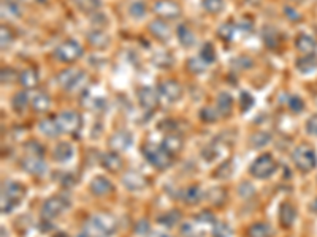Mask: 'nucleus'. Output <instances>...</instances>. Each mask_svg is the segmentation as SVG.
<instances>
[{"label": "nucleus", "mask_w": 317, "mask_h": 237, "mask_svg": "<svg viewBox=\"0 0 317 237\" xmlns=\"http://www.w3.org/2000/svg\"><path fill=\"white\" fill-rule=\"evenodd\" d=\"M84 231L91 237H108L116 231V221L106 213H97L87 220Z\"/></svg>", "instance_id": "1"}, {"label": "nucleus", "mask_w": 317, "mask_h": 237, "mask_svg": "<svg viewBox=\"0 0 317 237\" xmlns=\"http://www.w3.org/2000/svg\"><path fill=\"white\" fill-rule=\"evenodd\" d=\"M24 198V187L16 182L7 180L2 185V212H12Z\"/></svg>", "instance_id": "2"}, {"label": "nucleus", "mask_w": 317, "mask_h": 237, "mask_svg": "<svg viewBox=\"0 0 317 237\" xmlns=\"http://www.w3.org/2000/svg\"><path fill=\"white\" fill-rule=\"evenodd\" d=\"M141 152H143L145 158L149 163L157 169H167L173 161V155L163 146L146 144L141 149Z\"/></svg>", "instance_id": "3"}, {"label": "nucleus", "mask_w": 317, "mask_h": 237, "mask_svg": "<svg viewBox=\"0 0 317 237\" xmlns=\"http://www.w3.org/2000/svg\"><path fill=\"white\" fill-rule=\"evenodd\" d=\"M292 160L300 171L306 172L317 166V155L309 144H300L292 152Z\"/></svg>", "instance_id": "4"}, {"label": "nucleus", "mask_w": 317, "mask_h": 237, "mask_svg": "<svg viewBox=\"0 0 317 237\" xmlns=\"http://www.w3.org/2000/svg\"><path fill=\"white\" fill-rule=\"evenodd\" d=\"M54 54H56L57 60H60L64 63H72L83 56V48L78 41L67 40V41L60 43V45L56 48V51H54Z\"/></svg>", "instance_id": "5"}, {"label": "nucleus", "mask_w": 317, "mask_h": 237, "mask_svg": "<svg viewBox=\"0 0 317 237\" xmlns=\"http://www.w3.org/2000/svg\"><path fill=\"white\" fill-rule=\"evenodd\" d=\"M278 165H276V161L273 160L271 155L265 154V155H262L259 157L252 165H250L249 168V172L252 174L256 179H268L270 176L275 174V171H276Z\"/></svg>", "instance_id": "6"}, {"label": "nucleus", "mask_w": 317, "mask_h": 237, "mask_svg": "<svg viewBox=\"0 0 317 237\" xmlns=\"http://www.w3.org/2000/svg\"><path fill=\"white\" fill-rule=\"evenodd\" d=\"M69 206H70V201L69 199H65L62 196H52V198L46 199L45 204H43L41 215H43V218L52 220V218L59 217L62 212L67 210Z\"/></svg>", "instance_id": "7"}, {"label": "nucleus", "mask_w": 317, "mask_h": 237, "mask_svg": "<svg viewBox=\"0 0 317 237\" xmlns=\"http://www.w3.org/2000/svg\"><path fill=\"white\" fill-rule=\"evenodd\" d=\"M86 78V73L78 68H67L57 74V82L65 90H75Z\"/></svg>", "instance_id": "8"}, {"label": "nucleus", "mask_w": 317, "mask_h": 237, "mask_svg": "<svg viewBox=\"0 0 317 237\" xmlns=\"http://www.w3.org/2000/svg\"><path fill=\"white\" fill-rule=\"evenodd\" d=\"M56 122L62 133H75L81 128V117L75 111H64L56 117Z\"/></svg>", "instance_id": "9"}, {"label": "nucleus", "mask_w": 317, "mask_h": 237, "mask_svg": "<svg viewBox=\"0 0 317 237\" xmlns=\"http://www.w3.org/2000/svg\"><path fill=\"white\" fill-rule=\"evenodd\" d=\"M157 93H159L160 98H163L165 101L174 103V101H178V100L181 98L182 89H181V85H179L176 81L167 79V81H162V82L159 84Z\"/></svg>", "instance_id": "10"}, {"label": "nucleus", "mask_w": 317, "mask_h": 237, "mask_svg": "<svg viewBox=\"0 0 317 237\" xmlns=\"http://www.w3.org/2000/svg\"><path fill=\"white\" fill-rule=\"evenodd\" d=\"M154 13L159 18L165 19H176L181 15V8L173 0H157L154 4Z\"/></svg>", "instance_id": "11"}, {"label": "nucleus", "mask_w": 317, "mask_h": 237, "mask_svg": "<svg viewBox=\"0 0 317 237\" xmlns=\"http://www.w3.org/2000/svg\"><path fill=\"white\" fill-rule=\"evenodd\" d=\"M21 165H23L26 172H29L32 176H43L46 172V163L43 161L41 157L27 155L23 161H21Z\"/></svg>", "instance_id": "12"}, {"label": "nucleus", "mask_w": 317, "mask_h": 237, "mask_svg": "<svg viewBox=\"0 0 317 237\" xmlns=\"http://www.w3.org/2000/svg\"><path fill=\"white\" fill-rule=\"evenodd\" d=\"M132 143H134V136L127 130H119L110 138V146L114 150H117V152H124V150H127L132 146Z\"/></svg>", "instance_id": "13"}, {"label": "nucleus", "mask_w": 317, "mask_h": 237, "mask_svg": "<svg viewBox=\"0 0 317 237\" xmlns=\"http://www.w3.org/2000/svg\"><path fill=\"white\" fill-rule=\"evenodd\" d=\"M138 101L145 109H154L159 103V93H156L151 87H140L138 89Z\"/></svg>", "instance_id": "14"}, {"label": "nucleus", "mask_w": 317, "mask_h": 237, "mask_svg": "<svg viewBox=\"0 0 317 237\" xmlns=\"http://www.w3.org/2000/svg\"><path fill=\"white\" fill-rule=\"evenodd\" d=\"M122 184L130 191H138V190H143L146 187V179L143 176H140L138 172L129 171V172H125L124 177H122Z\"/></svg>", "instance_id": "15"}, {"label": "nucleus", "mask_w": 317, "mask_h": 237, "mask_svg": "<svg viewBox=\"0 0 317 237\" xmlns=\"http://www.w3.org/2000/svg\"><path fill=\"white\" fill-rule=\"evenodd\" d=\"M91 191L95 196H105L113 191V184L103 176H97L91 182Z\"/></svg>", "instance_id": "16"}, {"label": "nucleus", "mask_w": 317, "mask_h": 237, "mask_svg": "<svg viewBox=\"0 0 317 237\" xmlns=\"http://www.w3.org/2000/svg\"><path fill=\"white\" fill-rule=\"evenodd\" d=\"M149 32L160 41H167L170 38V34H171L168 24L165 23V21H162V19L152 21V23L149 24Z\"/></svg>", "instance_id": "17"}, {"label": "nucleus", "mask_w": 317, "mask_h": 237, "mask_svg": "<svg viewBox=\"0 0 317 237\" xmlns=\"http://www.w3.org/2000/svg\"><path fill=\"white\" fill-rule=\"evenodd\" d=\"M30 106L34 107L37 112H45L51 107V98L45 92H37L30 96Z\"/></svg>", "instance_id": "18"}, {"label": "nucleus", "mask_w": 317, "mask_h": 237, "mask_svg": "<svg viewBox=\"0 0 317 237\" xmlns=\"http://www.w3.org/2000/svg\"><path fill=\"white\" fill-rule=\"evenodd\" d=\"M295 218H297V210L289 202H284L281 209H279V220L284 228H290V226L295 223Z\"/></svg>", "instance_id": "19"}, {"label": "nucleus", "mask_w": 317, "mask_h": 237, "mask_svg": "<svg viewBox=\"0 0 317 237\" xmlns=\"http://www.w3.org/2000/svg\"><path fill=\"white\" fill-rule=\"evenodd\" d=\"M216 109L219 111V114L222 117H227L232 114V109H233V98L230 93L227 92H221L219 96H217V101H216Z\"/></svg>", "instance_id": "20"}, {"label": "nucleus", "mask_w": 317, "mask_h": 237, "mask_svg": "<svg viewBox=\"0 0 317 237\" xmlns=\"http://www.w3.org/2000/svg\"><path fill=\"white\" fill-rule=\"evenodd\" d=\"M87 40H89L91 46L97 48V49H106L108 45H110V37H108L103 30L95 29L92 30L89 35H87Z\"/></svg>", "instance_id": "21"}, {"label": "nucleus", "mask_w": 317, "mask_h": 237, "mask_svg": "<svg viewBox=\"0 0 317 237\" xmlns=\"http://www.w3.org/2000/svg\"><path fill=\"white\" fill-rule=\"evenodd\" d=\"M19 82L24 89H35L38 85V73L34 68H26L19 74Z\"/></svg>", "instance_id": "22"}, {"label": "nucleus", "mask_w": 317, "mask_h": 237, "mask_svg": "<svg viewBox=\"0 0 317 237\" xmlns=\"http://www.w3.org/2000/svg\"><path fill=\"white\" fill-rule=\"evenodd\" d=\"M297 70L303 74H309L317 70V56L314 54H308V56L300 57L297 60Z\"/></svg>", "instance_id": "23"}, {"label": "nucleus", "mask_w": 317, "mask_h": 237, "mask_svg": "<svg viewBox=\"0 0 317 237\" xmlns=\"http://www.w3.org/2000/svg\"><path fill=\"white\" fill-rule=\"evenodd\" d=\"M102 166L111 172H117L122 168V158L116 152H108L102 157Z\"/></svg>", "instance_id": "24"}, {"label": "nucleus", "mask_w": 317, "mask_h": 237, "mask_svg": "<svg viewBox=\"0 0 317 237\" xmlns=\"http://www.w3.org/2000/svg\"><path fill=\"white\" fill-rule=\"evenodd\" d=\"M295 46H297L298 51L304 52V54H311L315 51L317 48V43L312 37L309 35H306V34H301L297 37V40H295Z\"/></svg>", "instance_id": "25"}, {"label": "nucleus", "mask_w": 317, "mask_h": 237, "mask_svg": "<svg viewBox=\"0 0 317 237\" xmlns=\"http://www.w3.org/2000/svg\"><path fill=\"white\" fill-rule=\"evenodd\" d=\"M73 157V147L69 143H59L54 149V160L60 161V163H65V161L72 160Z\"/></svg>", "instance_id": "26"}, {"label": "nucleus", "mask_w": 317, "mask_h": 237, "mask_svg": "<svg viewBox=\"0 0 317 237\" xmlns=\"http://www.w3.org/2000/svg\"><path fill=\"white\" fill-rule=\"evenodd\" d=\"M38 128L43 135H46L49 138H56L59 133H62L57 122H56V118H45V121H41L38 124Z\"/></svg>", "instance_id": "27"}, {"label": "nucleus", "mask_w": 317, "mask_h": 237, "mask_svg": "<svg viewBox=\"0 0 317 237\" xmlns=\"http://www.w3.org/2000/svg\"><path fill=\"white\" fill-rule=\"evenodd\" d=\"M178 40L184 48H192L195 45V35L194 32L187 26H179L178 27Z\"/></svg>", "instance_id": "28"}, {"label": "nucleus", "mask_w": 317, "mask_h": 237, "mask_svg": "<svg viewBox=\"0 0 317 237\" xmlns=\"http://www.w3.org/2000/svg\"><path fill=\"white\" fill-rule=\"evenodd\" d=\"M262 40H264L265 43V46L273 49V48H276L278 46V43H279V35H278V30L276 29H273L270 26H267L264 30H262Z\"/></svg>", "instance_id": "29"}, {"label": "nucleus", "mask_w": 317, "mask_h": 237, "mask_svg": "<svg viewBox=\"0 0 317 237\" xmlns=\"http://www.w3.org/2000/svg\"><path fill=\"white\" fill-rule=\"evenodd\" d=\"M162 146L165 147L171 155H174V154H178L179 150L182 149V139L178 135H168L165 139H163Z\"/></svg>", "instance_id": "30"}, {"label": "nucleus", "mask_w": 317, "mask_h": 237, "mask_svg": "<svg viewBox=\"0 0 317 237\" xmlns=\"http://www.w3.org/2000/svg\"><path fill=\"white\" fill-rule=\"evenodd\" d=\"M203 198L202 195V190L199 187H189V188H185L184 193H182V199L185 204H197V202H200Z\"/></svg>", "instance_id": "31"}, {"label": "nucleus", "mask_w": 317, "mask_h": 237, "mask_svg": "<svg viewBox=\"0 0 317 237\" xmlns=\"http://www.w3.org/2000/svg\"><path fill=\"white\" fill-rule=\"evenodd\" d=\"M247 235L249 237H270L271 235V228L267 223H256L249 228Z\"/></svg>", "instance_id": "32"}, {"label": "nucleus", "mask_w": 317, "mask_h": 237, "mask_svg": "<svg viewBox=\"0 0 317 237\" xmlns=\"http://www.w3.org/2000/svg\"><path fill=\"white\" fill-rule=\"evenodd\" d=\"M75 5L78 7L84 13H94L100 8V0H75Z\"/></svg>", "instance_id": "33"}, {"label": "nucleus", "mask_w": 317, "mask_h": 237, "mask_svg": "<svg viewBox=\"0 0 317 237\" xmlns=\"http://www.w3.org/2000/svg\"><path fill=\"white\" fill-rule=\"evenodd\" d=\"M225 198H227V191L224 188H211L206 196V199L210 201L213 206H219V204L225 201Z\"/></svg>", "instance_id": "34"}, {"label": "nucleus", "mask_w": 317, "mask_h": 237, "mask_svg": "<svg viewBox=\"0 0 317 237\" xmlns=\"http://www.w3.org/2000/svg\"><path fill=\"white\" fill-rule=\"evenodd\" d=\"M179 220H181V213H179L178 210H170V212H167V213H162L160 217L157 218V221H159V223L168 226V228H171V226H174V224H176Z\"/></svg>", "instance_id": "35"}, {"label": "nucleus", "mask_w": 317, "mask_h": 237, "mask_svg": "<svg viewBox=\"0 0 317 237\" xmlns=\"http://www.w3.org/2000/svg\"><path fill=\"white\" fill-rule=\"evenodd\" d=\"M205 63H214L216 60V51L213 48L211 43H205L200 49V56H199Z\"/></svg>", "instance_id": "36"}, {"label": "nucleus", "mask_w": 317, "mask_h": 237, "mask_svg": "<svg viewBox=\"0 0 317 237\" xmlns=\"http://www.w3.org/2000/svg\"><path fill=\"white\" fill-rule=\"evenodd\" d=\"M30 103V96L26 93V92H18L13 100H12V104L16 111H24V107Z\"/></svg>", "instance_id": "37"}, {"label": "nucleus", "mask_w": 317, "mask_h": 237, "mask_svg": "<svg viewBox=\"0 0 317 237\" xmlns=\"http://www.w3.org/2000/svg\"><path fill=\"white\" fill-rule=\"evenodd\" d=\"M232 228L230 224L225 221H216L213 228V237H230Z\"/></svg>", "instance_id": "38"}, {"label": "nucleus", "mask_w": 317, "mask_h": 237, "mask_svg": "<svg viewBox=\"0 0 317 237\" xmlns=\"http://www.w3.org/2000/svg\"><path fill=\"white\" fill-rule=\"evenodd\" d=\"M271 136L265 132H257L254 133L252 136H250V144H252L254 149H259V147H265L268 143H270Z\"/></svg>", "instance_id": "39"}, {"label": "nucleus", "mask_w": 317, "mask_h": 237, "mask_svg": "<svg viewBox=\"0 0 317 237\" xmlns=\"http://www.w3.org/2000/svg\"><path fill=\"white\" fill-rule=\"evenodd\" d=\"M2 13L5 16V13L8 16H19L21 10H19V5L16 0H4L2 2Z\"/></svg>", "instance_id": "40"}, {"label": "nucleus", "mask_w": 317, "mask_h": 237, "mask_svg": "<svg viewBox=\"0 0 317 237\" xmlns=\"http://www.w3.org/2000/svg\"><path fill=\"white\" fill-rule=\"evenodd\" d=\"M203 8L208 13L217 15L224 10V0H203Z\"/></svg>", "instance_id": "41"}, {"label": "nucleus", "mask_w": 317, "mask_h": 237, "mask_svg": "<svg viewBox=\"0 0 317 237\" xmlns=\"http://www.w3.org/2000/svg\"><path fill=\"white\" fill-rule=\"evenodd\" d=\"M129 13H130V16H134L137 19H141L146 15V4L141 2V0H137V2H134L132 5H130Z\"/></svg>", "instance_id": "42"}, {"label": "nucleus", "mask_w": 317, "mask_h": 237, "mask_svg": "<svg viewBox=\"0 0 317 237\" xmlns=\"http://www.w3.org/2000/svg\"><path fill=\"white\" fill-rule=\"evenodd\" d=\"M254 103H256V100H254V96H252V93L250 92H241V95H239V104H241V111L243 112H246V111H249L250 107L254 106Z\"/></svg>", "instance_id": "43"}, {"label": "nucleus", "mask_w": 317, "mask_h": 237, "mask_svg": "<svg viewBox=\"0 0 317 237\" xmlns=\"http://www.w3.org/2000/svg\"><path fill=\"white\" fill-rule=\"evenodd\" d=\"M232 174H233V163L232 161H225V163H222L219 166V169L214 172V176L219 177V179H228Z\"/></svg>", "instance_id": "44"}, {"label": "nucleus", "mask_w": 317, "mask_h": 237, "mask_svg": "<svg viewBox=\"0 0 317 237\" xmlns=\"http://www.w3.org/2000/svg\"><path fill=\"white\" fill-rule=\"evenodd\" d=\"M217 34H219V37L222 40L230 41L233 38V35H235V26L232 23H225V24H222L219 27V32H217Z\"/></svg>", "instance_id": "45"}, {"label": "nucleus", "mask_w": 317, "mask_h": 237, "mask_svg": "<svg viewBox=\"0 0 317 237\" xmlns=\"http://www.w3.org/2000/svg\"><path fill=\"white\" fill-rule=\"evenodd\" d=\"M206 65L208 63H205L200 57H194L187 62V68L192 71V73H197V74H200L206 70Z\"/></svg>", "instance_id": "46"}, {"label": "nucleus", "mask_w": 317, "mask_h": 237, "mask_svg": "<svg viewBox=\"0 0 317 237\" xmlns=\"http://www.w3.org/2000/svg\"><path fill=\"white\" fill-rule=\"evenodd\" d=\"M217 115H219V111L214 109V107L206 106L200 111V118L205 122H216L217 121Z\"/></svg>", "instance_id": "47"}, {"label": "nucleus", "mask_w": 317, "mask_h": 237, "mask_svg": "<svg viewBox=\"0 0 317 237\" xmlns=\"http://www.w3.org/2000/svg\"><path fill=\"white\" fill-rule=\"evenodd\" d=\"M154 63L159 67H162V68H167L168 65L173 63V57L167 52H157L154 56Z\"/></svg>", "instance_id": "48"}, {"label": "nucleus", "mask_w": 317, "mask_h": 237, "mask_svg": "<svg viewBox=\"0 0 317 237\" xmlns=\"http://www.w3.org/2000/svg\"><path fill=\"white\" fill-rule=\"evenodd\" d=\"M27 155H34V157H43V147L37 141H29L24 146Z\"/></svg>", "instance_id": "49"}, {"label": "nucleus", "mask_w": 317, "mask_h": 237, "mask_svg": "<svg viewBox=\"0 0 317 237\" xmlns=\"http://www.w3.org/2000/svg\"><path fill=\"white\" fill-rule=\"evenodd\" d=\"M252 63H254L252 59H249L247 56H239L232 62V65L236 67L238 70H247V68L252 67Z\"/></svg>", "instance_id": "50"}, {"label": "nucleus", "mask_w": 317, "mask_h": 237, "mask_svg": "<svg viewBox=\"0 0 317 237\" xmlns=\"http://www.w3.org/2000/svg\"><path fill=\"white\" fill-rule=\"evenodd\" d=\"M287 106H289V109L295 114H298L304 109V103L301 98H298V96H290L289 101H287Z\"/></svg>", "instance_id": "51"}, {"label": "nucleus", "mask_w": 317, "mask_h": 237, "mask_svg": "<svg viewBox=\"0 0 317 237\" xmlns=\"http://www.w3.org/2000/svg\"><path fill=\"white\" fill-rule=\"evenodd\" d=\"M195 220L197 221H202V223H216L214 215L210 210H203L199 215H195Z\"/></svg>", "instance_id": "52"}, {"label": "nucleus", "mask_w": 317, "mask_h": 237, "mask_svg": "<svg viewBox=\"0 0 317 237\" xmlns=\"http://www.w3.org/2000/svg\"><path fill=\"white\" fill-rule=\"evenodd\" d=\"M0 38H2V48H7L8 45H12V41H13L12 32H10L7 27H2V30H0Z\"/></svg>", "instance_id": "53"}, {"label": "nucleus", "mask_w": 317, "mask_h": 237, "mask_svg": "<svg viewBox=\"0 0 317 237\" xmlns=\"http://www.w3.org/2000/svg\"><path fill=\"white\" fill-rule=\"evenodd\" d=\"M306 130H308V133L317 136V114H314L308 122H306Z\"/></svg>", "instance_id": "54"}, {"label": "nucleus", "mask_w": 317, "mask_h": 237, "mask_svg": "<svg viewBox=\"0 0 317 237\" xmlns=\"http://www.w3.org/2000/svg\"><path fill=\"white\" fill-rule=\"evenodd\" d=\"M135 229H137V232L138 234H148V231H149V223L146 221V220H140L138 223H137V226H135Z\"/></svg>", "instance_id": "55"}, {"label": "nucleus", "mask_w": 317, "mask_h": 237, "mask_svg": "<svg viewBox=\"0 0 317 237\" xmlns=\"http://www.w3.org/2000/svg\"><path fill=\"white\" fill-rule=\"evenodd\" d=\"M15 78H16V73L12 68H4L2 70V81H4V84L5 82H12L10 79H15Z\"/></svg>", "instance_id": "56"}, {"label": "nucleus", "mask_w": 317, "mask_h": 237, "mask_svg": "<svg viewBox=\"0 0 317 237\" xmlns=\"http://www.w3.org/2000/svg\"><path fill=\"white\" fill-rule=\"evenodd\" d=\"M92 24H95V29H98L100 26H106L108 24V19L105 18V15H97L92 19Z\"/></svg>", "instance_id": "57"}, {"label": "nucleus", "mask_w": 317, "mask_h": 237, "mask_svg": "<svg viewBox=\"0 0 317 237\" xmlns=\"http://www.w3.org/2000/svg\"><path fill=\"white\" fill-rule=\"evenodd\" d=\"M252 27H254L252 21L244 19V21H241V23H239V29H241L243 32H250V30H252Z\"/></svg>", "instance_id": "58"}, {"label": "nucleus", "mask_w": 317, "mask_h": 237, "mask_svg": "<svg viewBox=\"0 0 317 237\" xmlns=\"http://www.w3.org/2000/svg\"><path fill=\"white\" fill-rule=\"evenodd\" d=\"M284 13L289 15L292 21H297V19H300V15H298V13H295L292 8H284Z\"/></svg>", "instance_id": "59"}, {"label": "nucleus", "mask_w": 317, "mask_h": 237, "mask_svg": "<svg viewBox=\"0 0 317 237\" xmlns=\"http://www.w3.org/2000/svg\"><path fill=\"white\" fill-rule=\"evenodd\" d=\"M311 210H312L314 213H317V199L311 204Z\"/></svg>", "instance_id": "60"}, {"label": "nucleus", "mask_w": 317, "mask_h": 237, "mask_svg": "<svg viewBox=\"0 0 317 237\" xmlns=\"http://www.w3.org/2000/svg\"><path fill=\"white\" fill-rule=\"evenodd\" d=\"M54 237H69V235L65 234V232H62V231H59V232H57L56 235H54Z\"/></svg>", "instance_id": "61"}, {"label": "nucleus", "mask_w": 317, "mask_h": 237, "mask_svg": "<svg viewBox=\"0 0 317 237\" xmlns=\"http://www.w3.org/2000/svg\"><path fill=\"white\" fill-rule=\"evenodd\" d=\"M154 237H170V235L165 232H159V234H154Z\"/></svg>", "instance_id": "62"}]
</instances>
